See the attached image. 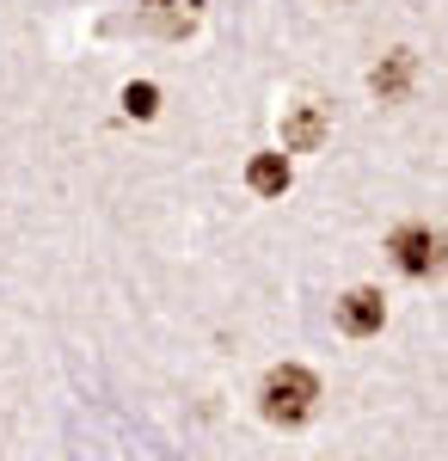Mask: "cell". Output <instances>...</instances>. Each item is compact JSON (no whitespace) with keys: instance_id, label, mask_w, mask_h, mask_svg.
<instances>
[{"instance_id":"1","label":"cell","mask_w":448,"mask_h":461,"mask_svg":"<svg viewBox=\"0 0 448 461\" xmlns=\"http://www.w3.org/2000/svg\"><path fill=\"white\" fill-rule=\"evenodd\" d=\"M258 406H264V419L282 425V430L308 425L313 406H319V382H313V369H301V363L271 369V375H264V388H258Z\"/></svg>"},{"instance_id":"4","label":"cell","mask_w":448,"mask_h":461,"mask_svg":"<svg viewBox=\"0 0 448 461\" xmlns=\"http://www.w3.org/2000/svg\"><path fill=\"white\" fill-rule=\"evenodd\" d=\"M209 0H141V19L154 25L160 37H191L197 19H203Z\"/></svg>"},{"instance_id":"2","label":"cell","mask_w":448,"mask_h":461,"mask_svg":"<svg viewBox=\"0 0 448 461\" xmlns=\"http://www.w3.org/2000/svg\"><path fill=\"white\" fill-rule=\"evenodd\" d=\"M387 252H393V265H399L406 277L443 271V234H436V228H399V234L387 240Z\"/></svg>"},{"instance_id":"7","label":"cell","mask_w":448,"mask_h":461,"mask_svg":"<svg viewBox=\"0 0 448 461\" xmlns=\"http://www.w3.org/2000/svg\"><path fill=\"white\" fill-rule=\"evenodd\" d=\"M246 185H252L258 197H282V191H289V160H282V154H252Z\"/></svg>"},{"instance_id":"8","label":"cell","mask_w":448,"mask_h":461,"mask_svg":"<svg viewBox=\"0 0 448 461\" xmlns=\"http://www.w3.org/2000/svg\"><path fill=\"white\" fill-rule=\"evenodd\" d=\"M123 111H130L136 123H148V117L160 111V86H154V80H130V86H123Z\"/></svg>"},{"instance_id":"5","label":"cell","mask_w":448,"mask_h":461,"mask_svg":"<svg viewBox=\"0 0 448 461\" xmlns=\"http://www.w3.org/2000/svg\"><path fill=\"white\" fill-rule=\"evenodd\" d=\"M319 142H326V111L319 105H295L282 117V148L289 154H313Z\"/></svg>"},{"instance_id":"6","label":"cell","mask_w":448,"mask_h":461,"mask_svg":"<svg viewBox=\"0 0 448 461\" xmlns=\"http://www.w3.org/2000/svg\"><path fill=\"white\" fill-rule=\"evenodd\" d=\"M412 50H393L375 74H369V86H375V99H406V86H412Z\"/></svg>"},{"instance_id":"3","label":"cell","mask_w":448,"mask_h":461,"mask_svg":"<svg viewBox=\"0 0 448 461\" xmlns=\"http://www.w3.org/2000/svg\"><path fill=\"white\" fill-rule=\"evenodd\" d=\"M332 320H338L345 339H375L381 320H387V302H381V289H350V295H338Z\"/></svg>"}]
</instances>
